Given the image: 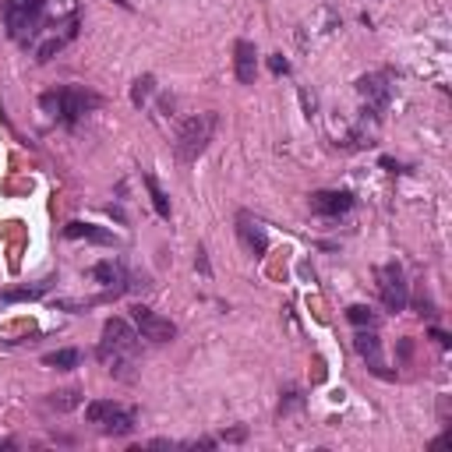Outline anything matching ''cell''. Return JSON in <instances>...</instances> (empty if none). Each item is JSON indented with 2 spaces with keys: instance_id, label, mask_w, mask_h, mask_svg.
Returning a JSON list of instances; mask_svg holds the SVG:
<instances>
[{
  "instance_id": "1",
  "label": "cell",
  "mask_w": 452,
  "mask_h": 452,
  "mask_svg": "<svg viewBox=\"0 0 452 452\" xmlns=\"http://www.w3.org/2000/svg\"><path fill=\"white\" fill-rule=\"evenodd\" d=\"M138 347V332L124 322V318H110L103 325V340H99V357L110 364V371L117 378H127L124 368H131V354Z\"/></svg>"
},
{
  "instance_id": "2",
  "label": "cell",
  "mask_w": 452,
  "mask_h": 452,
  "mask_svg": "<svg viewBox=\"0 0 452 452\" xmlns=\"http://www.w3.org/2000/svg\"><path fill=\"white\" fill-rule=\"evenodd\" d=\"M216 124H219L216 113H195V117H187V120L180 124V131H177V141H173L177 159H180V163H195V159L209 149V141H212V134H216Z\"/></svg>"
},
{
  "instance_id": "3",
  "label": "cell",
  "mask_w": 452,
  "mask_h": 452,
  "mask_svg": "<svg viewBox=\"0 0 452 452\" xmlns=\"http://www.w3.org/2000/svg\"><path fill=\"white\" fill-rule=\"evenodd\" d=\"M39 106H42L53 120L74 124L81 113H88L92 106H99V95L81 92V88H53V92H42V95H39Z\"/></svg>"
},
{
  "instance_id": "4",
  "label": "cell",
  "mask_w": 452,
  "mask_h": 452,
  "mask_svg": "<svg viewBox=\"0 0 452 452\" xmlns=\"http://www.w3.org/2000/svg\"><path fill=\"white\" fill-rule=\"evenodd\" d=\"M46 11V0H21L14 11H7V25H11V39L14 42H28L39 28V18Z\"/></svg>"
},
{
  "instance_id": "5",
  "label": "cell",
  "mask_w": 452,
  "mask_h": 452,
  "mask_svg": "<svg viewBox=\"0 0 452 452\" xmlns=\"http://www.w3.org/2000/svg\"><path fill=\"white\" fill-rule=\"evenodd\" d=\"M378 286H382V304L389 308V311H403L407 308V301H410V290H407V276H403V269L396 265V262H389V265H382L378 269Z\"/></svg>"
},
{
  "instance_id": "6",
  "label": "cell",
  "mask_w": 452,
  "mask_h": 452,
  "mask_svg": "<svg viewBox=\"0 0 452 452\" xmlns=\"http://www.w3.org/2000/svg\"><path fill=\"white\" fill-rule=\"evenodd\" d=\"M131 318H134L141 340H149V343H170V340L177 336V325H173L170 318H159L156 311H149V308H141V304L131 311Z\"/></svg>"
},
{
  "instance_id": "7",
  "label": "cell",
  "mask_w": 452,
  "mask_h": 452,
  "mask_svg": "<svg viewBox=\"0 0 452 452\" xmlns=\"http://www.w3.org/2000/svg\"><path fill=\"white\" fill-rule=\"evenodd\" d=\"M237 237H241V244L248 248V255H255V258H262L265 248H269V233H265L262 219H255V216H248V212L237 216Z\"/></svg>"
},
{
  "instance_id": "8",
  "label": "cell",
  "mask_w": 452,
  "mask_h": 452,
  "mask_svg": "<svg viewBox=\"0 0 452 452\" xmlns=\"http://www.w3.org/2000/svg\"><path fill=\"white\" fill-rule=\"evenodd\" d=\"M233 71H237V81L241 85H255V74H258V53H255V42L241 39L233 46Z\"/></svg>"
},
{
  "instance_id": "9",
  "label": "cell",
  "mask_w": 452,
  "mask_h": 452,
  "mask_svg": "<svg viewBox=\"0 0 452 452\" xmlns=\"http://www.w3.org/2000/svg\"><path fill=\"white\" fill-rule=\"evenodd\" d=\"M357 92L364 95V103H368L371 110H382V106L389 103V95H393L386 74H364V78L357 81Z\"/></svg>"
},
{
  "instance_id": "10",
  "label": "cell",
  "mask_w": 452,
  "mask_h": 452,
  "mask_svg": "<svg viewBox=\"0 0 452 452\" xmlns=\"http://www.w3.org/2000/svg\"><path fill=\"white\" fill-rule=\"evenodd\" d=\"M311 209L318 216H343L354 209V198L347 191H315L311 195Z\"/></svg>"
},
{
  "instance_id": "11",
  "label": "cell",
  "mask_w": 452,
  "mask_h": 452,
  "mask_svg": "<svg viewBox=\"0 0 452 452\" xmlns=\"http://www.w3.org/2000/svg\"><path fill=\"white\" fill-rule=\"evenodd\" d=\"M354 347H357V354L368 361V368H371L378 378H393V375L386 371V364H382V343H378V336H375V332H357Z\"/></svg>"
},
{
  "instance_id": "12",
  "label": "cell",
  "mask_w": 452,
  "mask_h": 452,
  "mask_svg": "<svg viewBox=\"0 0 452 452\" xmlns=\"http://www.w3.org/2000/svg\"><path fill=\"white\" fill-rule=\"evenodd\" d=\"M92 279H95L99 286H106V290H124V286H127V269L110 258V262H99V265L92 269Z\"/></svg>"
},
{
  "instance_id": "13",
  "label": "cell",
  "mask_w": 452,
  "mask_h": 452,
  "mask_svg": "<svg viewBox=\"0 0 452 452\" xmlns=\"http://www.w3.org/2000/svg\"><path fill=\"white\" fill-rule=\"evenodd\" d=\"M64 233L71 237V241H95V244H113L117 237L110 233V230H103V226H92V223H67L64 226Z\"/></svg>"
},
{
  "instance_id": "14",
  "label": "cell",
  "mask_w": 452,
  "mask_h": 452,
  "mask_svg": "<svg viewBox=\"0 0 452 452\" xmlns=\"http://www.w3.org/2000/svg\"><path fill=\"white\" fill-rule=\"evenodd\" d=\"M50 290V283H35V286H21V290H0V304H14V301H35Z\"/></svg>"
},
{
  "instance_id": "15",
  "label": "cell",
  "mask_w": 452,
  "mask_h": 452,
  "mask_svg": "<svg viewBox=\"0 0 452 452\" xmlns=\"http://www.w3.org/2000/svg\"><path fill=\"white\" fill-rule=\"evenodd\" d=\"M117 410H120V407H117V403H110V400H92V403L85 407V417H88L92 424H106Z\"/></svg>"
},
{
  "instance_id": "16",
  "label": "cell",
  "mask_w": 452,
  "mask_h": 452,
  "mask_svg": "<svg viewBox=\"0 0 452 452\" xmlns=\"http://www.w3.org/2000/svg\"><path fill=\"white\" fill-rule=\"evenodd\" d=\"M103 428H106L110 435H131V431H134V414H131V410H117Z\"/></svg>"
},
{
  "instance_id": "17",
  "label": "cell",
  "mask_w": 452,
  "mask_h": 452,
  "mask_svg": "<svg viewBox=\"0 0 452 452\" xmlns=\"http://www.w3.org/2000/svg\"><path fill=\"white\" fill-rule=\"evenodd\" d=\"M78 350H57V354H46V368H57V371H71L78 368Z\"/></svg>"
},
{
  "instance_id": "18",
  "label": "cell",
  "mask_w": 452,
  "mask_h": 452,
  "mask_svg": "<svg viewBox=\"0 0 452 452\" xmlns=\"http://www.w3.org/2000/svg\"><path fill=\"white\" fill-rule=\"evenodd\" d=\"M145 187H149V195H152V205H156V212H159L163 219H170V198H166V191L156 184V177H145Z\"/></svg>"
},
{
  "instance_id": "19",
  "label": "cell",
  "mask_w": 452,
  "mask_h": 452,
  "mask_svg": "<svg viewBox=\"0 0 452 452\" xmlns=\"http://www.w3.org/2000/svg\"><path fill=\"white\" fill-rule=\"evenodd\" d=\"M152 85H156V78H152V74H141V78L134 81V88H131V103L141 106V103L152 95Z\"/></svg>"
},
{
  "instance_id": "20",
  "label": "cell",
  "mask_w": 452,
  "mask_h": 452,
  "mask_svg": "<svg viewBox=\"0 0 452 452\" xmlns=\"http://www.w3.org/2000/svg\"><path fill=\"white\" fill-rule=\"evenodd\" d=\"M347 318H350L354 325H375V315H371V308H364V304H354V308L347 311Z\"/></svg>"
},
{
  "instance_id": "21",
  "label": "cell",
  "mask_w": 452,
  "mask_h": 452,
  "mask_svg": "<svg viewBox=\"0 0 452 452\" xmlns=\"http://www.w3.org/2000/svg\"><path fill=\"white\" fill-rule=\"evenodd\" d=\"M60 46H64V39H50V42H42L39 46V64H46V60H53V53H60Z\"/></svg>"
},
{
  "instance_id": "22",
  "label": "cell",
  "mask_w": 452,
  "mask_h": 452,
  "mask_svg": "<svg viewBox=\"0 0 452 452\" xmlns=\"http://www.w3.org/2000/svg\"><path fill=\"white\" fill-rule=\"evenodd\" d=\"M74 403H78V393H57V396H53V407H57V410H71Z\"/></svg>"
},
{
  "instance_id": "23",
  "label": "cell",
  "mask_w": 452,
  "mask_h": 452,
  "mask_svg": "<svg viewBox=\"0 0 452 452\" xmlns=\"http://www.w3.org/2000/svg\"><path fill=\"white\" fill-rule=\"evenodd\" d=\"M269 67H272V74H286V71H290V64H286L279 53H276V57H269Z\"/></svg>"
},
{
  "instance_id": "24",
  "label": "cell",
  "mask_w": 452,
  "mask_h": 452,
  "mask_svg": "<svg viewBox=\"0 0 452 452\" xmlns=\"http://www.w3.org/2000/svg\"><path fill=\"white\" fill-rule=\"evenodd\" d=\"M18 4H21V0H7V11H14V7H18Z\"/></svg>"
},
{
  "instance_id": "25",
  "label": "cell",
  "mask_w": 452,
  "mask_h": 452,
  "mask_svg": "<svg viewBox=\"0 0 452 452\" xmlns=\"http://www.w3.org/2000/svg\"><path fill=\"white\" fill-rule=\"evenodd\" d=\"M117 4H124V7H127V0H117Z\"/></svg>"
}]
</instances>
